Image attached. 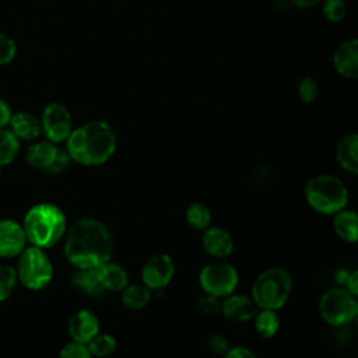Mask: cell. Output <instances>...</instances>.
I'll return each mask as SVG.
<instances>
[{
    "mask_svg": "<svg viewBox=\"0 0 358 358\" xmlns=\"http://www.w3.org/2000/svg\"><path fill=\"white\" fill-rule=\"evenodd\" d=\"M99 333L98 317L87 309L76 312L69 320V334L73 341L87 344Z\"/></svg>",
    "mask_w": 358,
    "mask_h": 358,
    "instance_id": "obj_15",
    "label": "cell"
},
{
    "mask_svg": "<svg viewBox=\"0 0 358 358\" xmlns=\"http://www.w3.org/2000/svg\"><path fill=\"white\" fill-rule=\"evenodd\" d=\"M207 345H208L210 351L214 355H220V357H222L228 351V348L231 347L228 338L221 333L210 334L208 338H207Z\"/></svg>",
    "mask_w": 358,
    "mask_h": 358,
    "instance_id": "obj_32",
    "label": "cell"
},
{
    "mask_svg": "<svg viewBox=\"0 0 358 358\" xmlns=\"http://www.w3.org/2000/svg\"><path fill=\"white\" fill-rule=\"evenodd\" d=\"M25 158L32 168L49 173L64 171L71 159L66 151L60 150L52 141H39L29 145Z\"/></svg>",
    "mask_w": 358,
    "mask_h": 358,
    "instance_id": "obj_9",
    "label": "cell"
},
{
    "mask_svg": "<svg viewBox=\"0 0 358 358\" xmlns=\"http://www.w3.org/2000/svg\"><path fill=\"white\" fill-rule=\"evenodd\" d=\"M336 159L341 169L358 175V133H345L337 140Z\"/></svg>",
    "mask_w": 358,
    "mask_h": 358,
    "instance_id": "obj_17",
    "label": "cell"
},
{
    "mask_svg": "<svg viewBox=\"0 0 358 358\" xmlns=\"http://www.w3.org/2000/svg\"><path fill=\"white\" fill-rule=\"evenodd\" d=\"M59 358H92V355L87 344L71 341L62 348Z\"/></svg>",
    "mask_w": 358,
    "mask_h": 358,
    "instance_id": "obj_31",
    "label": "cell"
},
{
    "mask_svg": "<svg viewBox=\"0 0 358 358\" xmlns=\"http://www.w3.org/2000/svg\"><path fill=\"white\" fill-rule=\"evenodd\" d=\"M354 320H355L357 324H358V296L355 298V317H354Z\"/></svg>",
    "mask_w": 358,
    "mask_h": 358,
    "instance_id": "obj_38",
    "label": "cell"
},
{
    "mask_svg": "<svg viewBox=\"0 0 358 358\" xmlns=\"http://www.w3.org/2000/svg\"><path fill=\"white\" fill-rule=\"evenodd\" d=\"M322 11L327 21L340 22L345 17L347 6L344 0H324Z\"/></svg>",
    "mask_w": 358,
    "mask_h": 358,
    "instance_id": "obj_28",
    "label": "cell"
},
{
    "mask_svg": "<svg viewBox=\"0 0 358 358\" xmlns=\"http://www.w3.org/2000/svg\"><path fill=\"white\" fill-rule=\"evenodd\" d=\"M185 218L189 227L196 231H204L211 224V211L201 201H193L186 207Z\"/></svg>",
    "mask_w": 358,
    "mask_h": 358,
    "instance_id": "obj_24",
    "label": "cell"
},
{
    "mask_svg": "<svg viewBox=\"0 0 358 358\" xmlns=\"http://www.w3.org/2000/svg\"><path fill=\"white\" fill-rule=\"evenodd\" d=\"M27 241L34 246L46 249L56 245L67 232L63 211L52 203L32 206L24 217Z\"/></svg>",
    "mask_w": 358,
    "mask_h": 358,
    "instance_id": "obj_3",
    "label": "cell"
},
{
    "mask_svg": "<svg viewBox=\"0 0 358 358\" xmlns=\"http://www.w3.org/2000/svg\"><path fill=\"white\" fill-rule=\"evenodd\" d=\"M199 284L206 294L225 298L235 292L239 284V274L235 266L217 260L206 264L199 273Z\"/></svg>",
    "mask_w": 358,
    "mask_h": 358,
    "instance_id": "obj_8",
    "label": "cell"
},
{
    "mask_svg": "<svg viewBox=\"0 0 358 358\" xmlns=\"http://www.w3.org/2000/svg\"><path fill=\"white\" fill-rule=\"evenodd\" d=\"M322 0H289V4L296 8H309L320 3Z\"/></svg>",
    "mask_w": 358,
    "mask_h": 358,
    "instance_id": "obj_37",
    "label": "cell"
},
{
    "mask_svg": "<svg viewBox=\"0 0 358 358\" xmlns=\"http://www.w3.org/2000/svg\"><path fill=\"white\" fill-rule=\"evenodd\" d=\"M10 119H11V109L8 103L3 98H0V130L6 129V126L10 124Z\"/></svg>",
    "mask_w": 358,
    "mask_h": 358,
    "instance_id": "obj_36",
    "label": "cell"
},
{
    "mask_svg": "<svg viewBox=\"0 0 358 358\" xmlns=\"http://www.w3.org/2000/svg\"><path fill=\"white\" fill-rule=\"evenodd\" d=\"M319 313L329 326H347L355 317V296L343 287L330 288L319 301Z\"/></svg>",
    "mask_w": 358,
    "mask_h": 358,
    "instance_id": "obj_7",
    "label": "cell"
},
{
    "mask_svg": "<svg viewBox=\"0 0 358 358\" xmlns=\"http://www.w3.org/2000/svg\"><path fill=\"white\" fill-rule=\"evenodd\" d=\"M292 292V275L280 266H273L263 270L252 285L255 303L259 309H281L289 299Z\"/></svg>",
    "mask_w": 358,
    "mask_h": 358,
    "instance_id": "obj_5",
    "label": "cell"
},
{
    "mask_svg": "<svg viewBox=\"0 0 358 358\" xmlns=\"http://www.w3.org/2000/svg\"><path fill=\"white\" fill-rule=\"evenodd\" d=\"M201 245L207 255L222 260L234 252V238L232 235L221 227H208L203 231Z\"/></svg>",
    "mask_w": 358,
    "mask_h": 358,
    "instance_id": "obj_14",
    "label": "cell"
},
{
    "mask_svg": "<svg viewBox=\"0 0 358 358\" xmlns=\"http://www.w3.org/2000/svg\"><path fill=\"white\" fill-rule=\"evenodd\" d=\"M259 310L257 305L255 303L250 295L245 294H235L222 298L221 302V313L225 319L231 322L245 323L255 317L256 312Z\"/></svg>",
    "mask_w": 358,
    "mask_h": 358,
    "instance_id": "obj_12",
    "label": "cell"
},
{
    "mask_svg": "<svg viewBox=\"0 0 358 358\" xmlns=\"http://www.w3.org/2000/svg\"><path fill=\"white\" fill-rule=\"evenodd\" d=\"M221 302H222V298H218L215 295H211V294H203L196 305H197V309L206 315H215V313H221Z\"/></svg>",
    "mask_w": 358,
    "mask_h": 358,
    "instance_id": "obj_30",
    "label": "cell"
},
{
    "mask_svg": "<svg viewBox=\"0 0 358 358\" xmlns=\"http://www.w3.org/2000/svg\"><path fill=\"white\" fill-rule=\"evenodd\" d=\"M344 288L352 294L355 298L358 296V268L352 270L348 273L347 275V280L344 282Z\"/></svg>",
    "mask_w": 358,
    "mask_h": 358,
    "instance_id": "obj_35",
    "label": "cell"
},
{
    "mask_svg": "<svg viewBox=\"0 0 358 358\" xmlns=\"http://www.w3.org/2000/svg\"><path fill=\"white\" fill-rule=\"evenodd\" d=\"M71 284L81 292L91 296H99L105 291L99 282L95 268H77L71 275Z\"/></svg>",
    "mask_w": 358,
    "mask_h": 358,
    "instance_id": "obj_21",
    "label": "cell"
},
{
    "mask_svg": "<svg viewBox=\"0 0 358 358\" xmlns=\"http://www.w3.org/2000/svg\"><path fill=\"white\" fill-rule=\"evenodd\" d=\"M116 150V134L101 120L83 124L67 138V154L71 159L87 166L105 164Z\"/></svg>",
    "mask_w": 358,
    "mask_h": 358,
    "instance_id": "obj_2",
    "label": "cell"
},
{
    "mask_svg": "<svg viewBox=\"0 0 358 358\" xmlns=\"http://www.w3.org/2000/svg\"><path fill=\"white\" fill-rule=\"evenodd\" d=\"M175 270V262L168 253H155L143 264L141 281L151 291H161L172 281Z\"/></svg>",
    "mask_w": 358,
    "mask_h": 358,
    "instance_id": "obj_10",
    "label": "cell"
},
{
    "mask_svg": "<svg viewBox=\"0 0 358 358\" xmlns=\"http://www.w3.org/2000/svg\"><path fill=\"white\" fill-rule=\"evenodd\" d=\"M17 277L24 287L32 291L45 288L53 277V266L42 248L29 246L18 255Z\"/></svg>",
    "mask_w": 358,
    "mask_h": 358,
    "instance_id": "obj_6",
    "label": "cell"
},
{
    "mask_svg": "<svg viewBox=\"0 0 358 358\" xmlns=\"http://www.w3.org/2000/svg\"><path fill=\"white\" fill-rule=\"evenodd\" d=\"M338 74L347 78H358V38L340 43L333 56Z\"/></svg>",
    "mask_w": 358,
    "mask_h": 358,
    "instance_id": "obj_16",
    "label": "cell"
},
{
    "mask_svg": "<svg viewBox=\"0 0 358 358\" xmlns=\"http://www.w3.org/2000/svg\"><path fill=\"white\" fill-rule=\"evenodd\" d=\"M99 282L103 289L109 291H123L129 285L127 271L117 263L106 262L95 268Z\"/></svg>",
    "mask_w": 358,
    "mask_h": 358,
    "instance_id": "obj_19",
    "label": "cell"
},
{
    "mask_svg": "<svg viewBox=\"0 0 358 358\" xmlns=\"http://www.w3.org/2000/svg\"><path fill=\"white\" fill-rule=\"evenodd\" d=\"M11 131L22 140H35L42 133V123L29 112H17L10 119Z\"/></svg>",
    "mask_w": 358,
    "mask_h": 358,
    "instance_id": "obj_20",
    "label": "cell"
},
{
    "mask_svg": "<svg viewBox=\"0 0 358 358\" xmlns=\"http://www.w3.org/2000/svg\"><path fill=\"white\" fill-rule=\"evenodd\" d=\"M221 358H259L253 350L245 345H232Z\"/></svg>",
    "mask_w": 358,
    "mask_h": 358,
    "instance_id": "obj_34",
    "label": "cell"
},
{
    "mask_svg": "<svg viewBox=\"0 0 358 358\" xmlns=\"http://www.w3.org/2000/svg\"><path fill=\"white\" fill-rule=\"evenodd\" d=\"M15 53H17L15 42L11 38L0 34V64H6L11 62Z\"/></svg>",
    "mask_w": 358,
    "mask_h": 358,
    "instance_id": "obj_33",
    "label": "cell"
},
{
    "mask_svg": "<svg viewBox=\"0 0 358 358\" xmlns=\"http://www.w3.org/2000/svg\"><path fill=\"white\" fill-rule=\"evenodd\" d=\"M152 291L144 284H131L122 291V303L131 310L143 309L151 301Z\"/></svg>",
    "mask_w": 358,
    "mask_h": 358,
    "instance_id": "obj_23",
    "label": "cell"
},
{
    "mask_svg": "<svg viewBox=\"0 0 358 358\" xmlns=\"http://www.w3.org/2000/svg\"><path fill=\"white\" fill-rule=\"evenodd\" d=\"M333 229L336 235L347 243H358V213L343 208L333 215Z\"/></svg>",
    "mask_w": 358,
    "mask_h": 358,
    "instance_id": "obj_18",
    "label": "cell"
},
{
    "mask_svg": "<svg viewBox=\"0 0 358 358\" xmlns=\"http://www.w3.org/2000/svg\"><path fill=\"white\" fill-rule=\"evenodd\" d=\"M27 243L24 227L14 220H0V257L18 256Z\"/></svg>",
    "mask_w": 358,
    "mask_h": 358,
    "instance_id": "obj_13",
    "label": "cell"
},
{
    "mask_svg": "<svg viewBox=\"0 0 358 358\" xmlns=\"http://www.w3.org/2000/svg\"><path fill=\"white\" fill-rule=\"evenodd\" d=\"M42 130L52 143L67 140L73 131V120L70 112L60 103H50L42 115Z\"/></svg>",
    "mask_w": 358,
    "mask_h": 358,
    "instance_id": "obj_11",
    "label": "cell"
},
{
    "mask_svg": "<svg viewBox=\"0 0 358 358\" xmlns=\"http://www.w3.org/2000/svg\"><path fill=\"white\" fill-rule=\"evenodd\" d=\"M20 151V138L11 129L0 130V166L8 165L15 159Z\"/></svg>",
    "mask_w": 358,
    "mask_h": 358,
    "instance_id": "obj_25",
    "label": "cell"
},
{
    "mask_svg": "<svg viewBox=\"0 0 358 358\" xmlns=\"http://www.w3.org/2000/svg\"><path fill=\"white\" fill-rule=\"evenodd\" d=\"M298 95L303 103H312L317 96V84L312 77H303L298 84Z\"/></svg>",
    "mask_w": 358,
    "mask_h": 358,
    "instance_id": "obj_29",
    "label": "cell"
},
{
    "mask_svg": "<svg viewBox=\"0 0 358 358\" xmlns=\"http://www.w3.org/2000/svg\"><path fill=\"white\" fill-rule=\"evenodd\" d=\"M17 280L18 277L15 268L10 264L0 263V301H4L11 295Z\"/></svg>",
    "mask_w": 358,
    "mask_h": 358,
    "instance_id": "obj_27",
    "label": "cell"
},
{
    "mask_svg": "<svg viewBox=\"0 0 358 358\" xmlns=\"http://www.w3.org/2000/svg\"><path fill=\"white\" fill-rule=\"evenodd\" d=\"M308 206L323 215H334L347 207L350 193L345 183L330 173L312 176L303 189Z\"/></svg>",
    "mask_w": 358,
    "mask_h": 358,
    "instance_id": "obj_4",
    "label": "cell"
},
{
    "mask_svg": "<svg viewBox=\"0 0 358 358\" xmlns=\"http://www.w3.org/2000/svg\"><path fill=\"white\" fill-rule=\"evenodd\" d=\"M87 347L91 352L92 357H108L112 352H115L116 347H117V341L113 336L110 334H96L90 343H87Z\"/></svg>",
    "mask_w": 358,
    "mask_h": 358,
    "instance_id": "obj_26",
    "label": "cell"
},
{
    "mask_svg": "<svg viewBox=\"0 0 358 358\" xmlns=\"http://www.w3.org/2000/svg\"><path fill=\"white\" fill-rule=\"evenodd\" d=\"M252 320L256 333L262 338L268 340L280 330V317L274 309H259Z\"/></svg>",
    "mask_w": 358,
    "mask_h": 358,
    "instance_id": "obj_22",
    "label": "cell"
},
{
    "mask_svg": "<svg viewBox=\"0 0 358 358\" xmlns=\"http://www.w3.org/2000/svg\"><path fill=\"white\" fill-rule=\"evenodd\" d=\"M113 238L95 218H81L66 232L64 255L76 268H96L110 260Z\"/></svg>",
    "mask_w": 358,
    "mask_h": 358,
    "instance_id": "obj_1",
    "label": "cell"
}]
</instances>
